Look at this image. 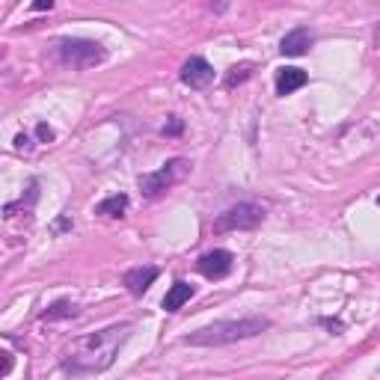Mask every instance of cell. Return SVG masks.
<instances>
[{"label": "cell", "instance_id": "obj_1", "mask_svg": "<svg viewBox=\"0 0 380 380\" xmlns=\"http://www.w3.org/2000/svg\"><path fill=\"white\" fill-rule=\"evenodd\" d=\"M131 330H134V324H113V327H104L98 330V333H87L75 339L69 348H65L63 354V369L80 377V374H98L113 366V357H116V351L122 348V344L128 342Z\"/></svg>", "mask_w": 380, "mask_h": 380}, {"label": "cell", "instance_id": "obj_2", "mask_svg": "<svg viewBox=\"0 0 380 380\" xmlns=\"http://www.w3.org/2000/svg\"><path fill=\"white\" fill-rule=\"evenodd\" d=\"M271 327L268 318H238V321H214L208 327H200L196 333L185 336V344H193V348H220V344H232L241 339H253L259 333Z\"/></svg>", "mask_w": 380, "mask_h": 380}, {"label": "cell", "instance_id": "obj_3", "mask_svg": "<svg viewBox=\"0 0 380 380\" xmlns=\"http://www.w3.org/2000/svg\"><path fill=\"white\" fill-rule=\"evenodd\" d=\"M57 54L65 65H72V69L84 72V69H92V65L104 63V48L92 42V39H60L57 42Z\"/></svg>", "mask_w": 380, "mask_h": 380}, {"label": "cell", "instance_id": "obj_4", "mask_svg": "<svg viewBox=\"0 0 380 380\" xmlns=\"http://www.w3.org/2000/svg\"><path fill=\"white\" fill-rule=\"evenodd\" d=\"M264 223V208L253 205V202H238L229 211H223L217 220H214V232L223 235V232H244V229H256Z\"/></svg>", "mask_w": 380, "mask_h": 380}, {"label": "cell", "instance_id": "obj_5", "mask_svg": "<svg viewBox=\"0 0 380 380\" xmlns=\"http://www.w3.org/2000/svg\"><path fill=\"white\" fill-rule=\"evenodd\" d=\"M190 170V163L185 161V158H175V161H170V163H163V167L158 170V173H146V175H140V190L146 193V196H158L161 190H167V188H173L175 181H181L185 178V173Z\"/></svg>", "mask_w": 380, "mask_h": 380}, {"label": "cell", "instance_id": "obj_6", "mask_svg": "<svg viewBox=\"0 0 380 380\" xmlns=\"http://www.w3.org/2000/svg\"><path fill=\"white\" fill-rule=\"evenodd\" d=\"M232 264H235V256L229 250H211V253L200 256L196 271H200L205 279H223L229 271H232Z\"/></svg>", "mask_w": 380, "mask_h": 380}, {"label": "cell", "instance_id": "obj_7", "mask_svg": "<svg viewBox=\"0 0 380 380\" xmlns=\"http://www.w3.org/2000/svg\"><path fill=\"white\" fill-rule=\"evenodd\" d=\"M214 80V69L205 57H190L185 65H181V84L190 89H205Z\"/></svg>", "mask_w": 380, "mask_h": 380}, {"label": "cell", "instance_id": "obj_8", "mask_svg": "<svg viewBox=\"0 0 380 380\" xmlns=\"http://www.w3.org/2000/svg\"><path fill=\"white\" fill-rule=\"evenodd\" d=\"M312 42H315V36H312L306 27H294L291 33L283 36V42H279V54L283 57H303L312 48Z\"/></svg>", "mask_w": 380, "mask_h": 380}, {"label": "cell", "instance_id": "obj_9", "mask_svg": "<svg viewBox=\"0 0 380 380\" xmlns=\"http://www.w3.org/2000/svg\"><path fill=\"white\" fill-rule=\"evenodd\" d=\"M158 279V268H152V264H143V268H131L125 273V286L131 294H146L148 288H152V283Z\"/></svg>", "mask_w": 380, "mask_h": 380}, {"label": "cell", "instance_id": "obj_10", "mask_svg": "<svg viewBox=\"0 0 380 380\" xmlns=\"http://www.w3.org/2000/svg\"><path fill=\"white\" fill-rule=\"evenodd\" d=\"M306 80H309V75H306L303 69L286 65V69L276 72V92H279V95H291V92H297L300 87H306Z\"/></svg>", "mask_w": 380, "mask_h": 380}, {"label": "cell", "instance_id": "obj_11", "mask_svg": "<svg viewBox=\"0 0 380 380\" xmlns=\"http://www.w3.org/2000/svg\"><path fill=\"white\" fill-rule=\"evenodd\" d=\"M193 291H196V288H193L190 283H175V286L167 291V297H163V309H167V312L181 309V306H185L190 297H193Z\"/></svg>", "mask_w": 380, "mask_h": 380}, {"label": "cell", "instance_id": "obj_12", "mask_svg": "<svg viewBox=\"0 0 380 380\" xmlns=\"http://www.w3.org/2000/svg\"><path fill=\"white\" fill-rule=\"evenodd\" d=\"M128 211V196L125 193H113L107 200H102L95 205V214H102V217H122Z\"/></svg>", "mask_w": 380, "mask_h": 380}, {"label": "cell", "instance_id": "obj_13", "mask_svg": "<svg viewBox=\"0 0 380 380\" xmlns=\"http://www.w3.org/2000/svg\"><path fill=\"white\" fill-rule=\"evenodd\" d=\"M253 69H256L253 63H241V65H232V69H229V75L223 77V84H226L229 89H235L238 84H244V80L253 75Z\"/></svg>", "mask_w": 380, "mask_h": 380}, {"label": "cell", "instance_id": "obj_14", "mask_svg": "<svg viewBox=\"0 0 380 380\" xmlns=\"http://www.w3.org/2000/svg\"><path fill=\"white\" fill-rule=\"evenodd\" d=\"M77 315V309L69 303V300H57L51 309H45L42 312V321H57V318H75Z\"/></svg>", "mask_w": 380, "mask_h": 380}, {"label": "cell", "instance_id": "obj_15", "mask_svg": "<svg viewBox=\"0 0 380 380\" xmlns=\"http://www.w3.org/2000/svg\"><path fill=\"white\" fill-rule=\"evenodd\" d=\"M36 137H39L42 143H51V140H54V128L45 125V122H39V125H36Z\"/></svg>", "mask_w": 380, "mask_h": 380}, {"label": "cell", "instance_id": "obj_16", "mask_svg": "<svg viewBox=\"0 0 380 380\" xmlns=\"http://www.w3.org/2000/svg\"><path fill=\"white\" fill-rule=\"evenodd\" d=\"M181 128H185V125H181V119H170V125H163V134H167V137H178L181 134Z\"/></svg>", "mask_w": 380, "mask_h": 380}, {"label": "cell", "instance_id": "obj_17", "mask_svg": "<svg viewBox=\"0 0 380 380\" xmlns=\"http://www.w3.org/2000/svg\"><path fill=\"white\" fill-rule=\"evenodd\" d=\"M15 148H18V152H30V137L18 134V137H15Z\"/></svg>", "mask_w": 380, "mask_h": 380}, {"label": "cell", "instance_id": "obj_18", "mask_svg": "<svg viewBox=\"0 0 380 380\" xmlns=\"http://www.w3.org/2000/svg\"><path fill=\"white\" fill-rule=\"evenodd\" d=\"M51 6H54V0H33V9H36V12H45Z\"/></svg>", "mask_w": 380, "mask_h": 380}, {"label": "cell", "instance_id": "obj_19", "mask_svg": "<svg viewBox=\"0 0 380 380\" xmlns=\"http://www.w3.org/2000/svg\"><path fill=\"white\" fill-rule=\"evenodd\" d=\"M9 369H12V357H9V354H4V362H0V377H6V374H9Z\"/></svg>", "mask_w": 380, "mask_h": 380}, {"label": "cell", "instance_id": "obj_20", "mask_svg": "<svg viewBox=\"0 0 380 380\" xmlns=\"http://www.w3.org/2000/svg\"><path fill=\"white\" fill-rule=\"evenodd\" d=\"M208 6H211L214 12H226V6H229V0H208Z\"/></svg>", "mask_w": 380, "mask_h": 380}, {"label": "cell", "instance_id": "obj_21", "mask_svg": "<svg viewBox=\"0 0 380 380\" xmlns=\"http://www.w3.org/2000/svg\"><path fill=\"white\" fill-rule=\"evenodd\" d=\"M321 324H327V327H330V330H342V324H339V321H327V318H324V321H321Z\"/></svg>", "mask_w": 380, "mask_h": 380}, {"label": "cell", "instance_id": "obj_22", "mask_svg": "<svg viewBox=\"0 0 380 380\" xmlns=\"http://www.w3.org/2000/svg\"><path fill=\"white\" fill-rule=\"evenodd\" d=\"M377 205H380V196H377Z\"/></svg>", "mask_w": 380, "mask_h": 380}]
</instances>
